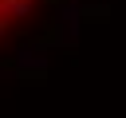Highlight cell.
<instances>
[{
	"label": "cell",
	"mask_w": 126,
	"mask_h": 118,
	"mask_svg": "<svg viewBox=\"0 0 126 118\" xmlns=\"http://www.w3.org/2000/svg\"><path fill=\"white\" fill-rule=\"evenodd\" d=\"M35 8H39V0H0V39L12 28H20Z\"/></svg>",
	"instance_id": "obj_1"
}]
</instances>
